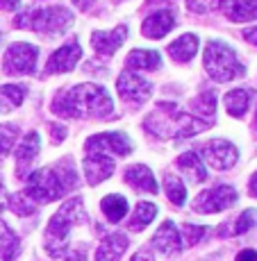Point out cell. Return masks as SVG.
Returning a JSON list of instances; mask_svg holds the SVG:
<instances>
[{"mask_svg":"<svg viewBox=\"0 0 257 261\" xmlns=\"http://www.w3.org/2000/svg\"><path fill=\"white\" fill-rule=\"evenodd\" d=\"M25 98V89L18 87V84H5L0 87V114H7L12 109L21 107Z\"/></svg>","mask_w":257,"mask_h":261,"instance_id":"obj_26","label":"cell"},{"mask_svg":"<svg viewBox=\"0 0 257 261\" xmlns=\"http://www.w3.org/2000/svg\"><path fill=\"white\" fill-rule=\"evenodd\" d=\"M205 237V227H198V225H184L182 227V239H184V245H196L200 239Z\"/></svg>","mask_w":257,"mask_h":261,"instance_id":"obj_33","label":"cell"},{"mask_svg":"<svg viewBox=\"0 0 257 261\" xmlns=\"http://www.w3.org/2000/svg\"><path fill=\"white\" fill-rule=\"evenodd\" d=\"M237 191L232 187H216L209 191H203L198 198L194 200V212L198 214H216L225 212L237 202Z\"/></svg>","mask_w":257,"mask_h":261,"instance_id":"obj_8","label":"cell"},{"mask_svg":"<svg viewBox=\"0 0 257 261\" xmlns=\"http://www.w3.org/2000/svg\"><path fill=\"white\" fill-rule=\"evenodd\" d=\"M216 5L235 23L257 21V0H216Z\"/></svg>","mask_w":257,"mask_h":261,"instance_id":"obj_13","label":"cell"},{"mask_svg":"<svg viewBox=\"0 0 257 261\" xmlns=\"http://www.w3.org/2000/svg\"><path fill=\"white\" fill-rule=\"evenodd\" d=\"M128 39V28L125 25H119L114 30H96L91 34V43L96 48V53L103 55V57H109L116 50L123 46V41Z\"/></svg>","mask_w":257,"mask_h":261,"instance_id":"obj_12","label":"cell"},{"mask_svg":"<svg viewBox=\"0 0 257 261\" xmlns=\"http://www.w3.org/2000/svg\"><path fill=\"white\" fill-rule=\"evenodd\" d=\"M39 148H41V141H39L37 132H30L28 137H23L21 145H18V152H16V173L21 177H28L30 166L34 164V159L39 154Z\"/></svg>","mask_w":257,"mask_h":261,"instance_id":"obj_16","label":"cell"},{"mask_svg":"<svg viewBox=\"0 0 257 261\" xmlns=\"http://www.w3.org/2000/svg\"><path fill=\"white\" fill-rule=\"evenodd\" d=\"M244 39H246V41H250L253 46H257V28H248V30H246Z\"/></svg>","mask_w":257,"mask_h":261,"instance_id":"obj_39","label":"cell"},{"mask_svg":"<svg viewBox=\"0 0 257 261\" xmlns=\"http://www.w3.org/2000/svg\"><path fill=\"white\" fill-rule=\"evenodd\" d=\"M223 102H225V109H228L230 116L241 118L246 112H248L250 91H246V89H235V91H230L228 95H225Z\"/></svg>","mask_w":257,"mask_h":261,"instance_id":"obj_24","label":"cell"},{"mask_svg":"<svg viewBox=\"0 0 257 261\" xmlns=\"http://www.w3.org/2000/svg\"><path fill=\"white\" fill-rule=\"evenodd\" d=\"M73 3H75V7L78 9H89L94 5V0H73Z\"/></svg>","mask_w":257,"mask_h":261,"instance_id":"obj_40","label":"cell"},{"mask_svg":"<svg viewBox=\"0 0 257 261\" xmlns=\"http://www.w3.org/2000/svg\"><path fill=\"white\" fill-rule=\"evenodd\" d=\"M255 127H257V114H255Z\"/></svg>","mask_w":257,"mask_h":261,"instance_id":"obj_42","label":"cell"},{"mask_svg":"<svg viewBox=\"0 0 257 261\" xmlns=\"http://www.w3.org/2000/svg\"><path fill=\"white\" fill-rule=\"evenodd\" d=\"M116 89H119L121 98L128 100V102H134V105L146 102V100L150 98V91H153L150 82H146L144 77L134 75L132 71H128V73L121 75L119 82H116Z\"/></svg>","mask_w":257,"mask_h":261,"instance_id":"obj_10","label":"cell"},{"mask_svg":"<svg viewBox=\"0 0 257 261\" xmlns=\"http://www.w3.org/2000/svg\"><path fill=\"white\" fill-rule=\"evenodd\" d=\"M194 109L198 114H203V116H214V112H216V95L207 91V93H203L198 100H194Z\"/></svg>","mask_w":257,"mask_h":261,"instance_id":"obj_31","label":"cell"},{"mask_svg":"<svg viewBox=\"0 0 257 261\" xmlns=\"http://www.w3.org/2000/svg\"><path fill=\"white\" fill-rule=\"evenodd\" d=\"M9 207H12V212L18 214V216L34 214V202L28 198V195H14V198L9 200Z\"/></svg>","mask_w":257,"mask_h":261,"instance_id":"obj_32","label":"cell"},{"mask_svg":"<svg viewBox=\"0 0 257 261\" xmlns=\"http://www.w3.org/2000/svg\"><path fill=\"white\" fill-rule=\"evenodd\" d=\"M196 53H198V37L196 34H182L169 46V55L175 62H191Z\"/></svg>","mask_w":257,"mask_h":261,"instance_id":"obj_22","label":"cell"},{"mask_svg":"<svg viewBox=\"0 0 257 261\" xmlns=\"http://www.w3.org/2000/svg\"><path fill=\"white\" fill-rule=\"evenodd\" d=\"M39 48L32 43H12L3 57V71L7 75H30L37 68Z\"/></svg>","mask_w":257,"mask_h":261,"instance_id":"obj_6","label":"cell"},{"mask_svg":"<svg viewBox=\"0 0 257 261\" xmlns=\"http://www.w3.org/2000/svg\"><path fill=\"white\" fill-rule=\"evenodd\" d=\"M155 216H157V207H155L153 202H139L137 209H134V214H132V218H130V229L139 232V229H144Z\"/></svg>","mask_w":257,"mask_h":261,"instance_id":"obj_27","label":"cell"},{"mask_svg":"<svg viewBox=\"0 0 257 261\" xmlns=\"http://www.w3.org/2000/svg\"><path fill=\"white\" fill-rule=\"evenodd\" d=\"M203 157L207 159V164L216 170H228L237 164V148L225 139H214V141H207L203 145Z\"/></svg>","mask_w":257,"mask_h":261,"instance_id":"obj_9","label":"cell"},{"mask_svg":"<svg viewBox=\"0 0 257 261\" xmlns=\"http://www.w3.org/2000/svg\"><path fill=\"white\" fill-rule=\"evenodd\" d=\"M50 132H53V141L55 143H62L64 141V137H66V127L64 125H50Z\"/></svg>","mask_w":257,"mask_h":261,"instance_id":"obj_34","label":"cell"},{"mask_svg":"<svg viewBox=\"0 0 257 261\" xmlns=\"http://www.w3.org/2000/svg\"><path fill=\"white\" fill-rule=\"evenodd\" d=\"M237 261H257V252L255 250H241L239 254H237Z\"/></svg>","mask_w":257,"mask_h":261,"instance_id":"obj_36","label":"cell"},{"mask_svg":"<svg viewBox=\"0 0 257 261\" xmlns=\"http://www.w3.org/2000/svg\"><path fill=\"white\" fill-rule=\"evenodd\" d=\"M164 189H166V198L175 207H182L184 200H187V191H184L182 179H178L175 175H164Z\"/></svg>","mask_w":257,"mask_h":261,"instance_id":"obj_28","label":"cell"},{"mask_svg":"<svg viewBox=\"0 0 257 261\" xmlns=\"http://www.w3.org/2000/svg\"><path fill=\"white\" fill-rule=\"evenodd\" d=\"M80 57H82V48H80L78 41H68L66 46L57 48L53 55H50L48 64H46V73L55 75V73H68L78 66Z\"/></svg>","mask_w":257,"mask_h":261,"instance_id":"obj_11","label":"cell"},{"mask_svg":"<svg viewBox=\"0 0 257 261\" xmlns=\"http://www.w3.org/2000/svg\"><path fill=\"white\" fill-rule=\"evenodd\" d=\"M16 137H18L16 125H0V157H5V154L12 150Z\"/></svg>","mask_w":257,"mask_h":261,"instance_id":"obj_30","label":"cell"},{"mask_svg":"<svg viewBox=\"0 0 257 261\" xmlns=\"http://www.w3.org/2000/svg\"><path fill=\"white\" fill-rule=\"evenodd\" d=\"M100 209H103V214L107 216L109 223H119V220L125 218V214H128V200L123 198V195L119 193H112V195H105L103 202H100Z\"/></svg>","mask_w":257,"mask_h":261,"instance_id":"obj_23","label":"cell"},{"mask_svg":"<svg viewBox=\"0 0 257 261\" xmlns=\"http://www.w3.org/2000/svg\"><path fill=\"white\" fill-rule=\"evenodd\" d=\"M250 193L253 195H257V173L250 177Z\"/></svg>","mask_w":257,"mask_h":261,"instance_id":"obj_41","label":"cell"},{"mask_svg":"<svg viewBox=\"0 0 257 261\" xmlns=\"http://www.w3.org/2000/svg\"><path fill=\"white\" fill-rule=\"evenodd\" d=\"M84 218L82 212V200L73 198L59 209L57 214L50 218L48 229H46V237H43V245H46V252L50 257H64L68 250V241H71V227L73 223Z\"/></svg>","mask_w":257,"mask_h":261,"instance_id":"obj_3","label":"cell"},{"mask_svg":"<svg viewBox=\"0 0 257 261\" xmlns=\"http://www.w3.org/2000/svg\"><path fill=\"white\" fill-rule=\"evenodd\" d=\"M255 225H257V212L255 209H246V212L232 223V227L221 229V234H223V237H230V234H244V232H248L250 227H255Z\"/></svg>","mask_w":257,"mask_h":261,"instance_id":"obj_29","label":"cell"},{"mask_svg":"<svg viewBox=\"0 0 257 261\" xmlns=\"http://www.w3.org/2000/svg\"><path fill=\"white\" fill-rule=\"evenodd\" d=\"M175 164H178V168L189 177V182H194V184L205 182V177H207V170H205V166H203V159H200L196 152L180 154Z\"/></svg>","mask_w":257,"mask_h":261,"instance_id":"obj_20","label":"cell"},{"mask_svg":"<svg viewBox=\"0 0 257 261\" xmlns=\"http://www.w3.org/2000/svg\"><path fill=\"white\" fill-rule=\"evenodd\" d=\"M68 261H87V248H84V245L75 248V250H73V254L68 257Z\"/></svg>","mask_w":257,"mask_h":261,"instance_id":"obj_35","label":"cell"},{"mask_svg":"<svg viewBox=\"0 0 257 261\" xmlns=\"http://www.w3.org/2000/svg\"><path fill=\"white\" fill-rule=\"evenodd\" d=\"M18 237L9 229L7 223L0 220V259L3 261H14L18 254Z\"/></svg>","mask_w":257,"mask_h":261,"instance_id":"obj_25","label":"cell"},{"mask_svg":"<svg viewBox=\"0 0 257 261\" xmlns=\"http://www.w3.org/2000/svg\"><path fill=\"white\" fill-rule=\"evenodd\" d=\"M153 245L164 254H178L182 250V241H180V232L171 220H164L162 227L155 232Z\"/></svg>","mask_w":257,"mask_h":261,"instance_id":"obj_17","label":"cell"},{"mask_svg":"<svg viewBox=\"0 0 257 261\" xmlns=\"http://www.w3.org/2000/svg\"><path fill=\"white\" fill-rule=\"evenodd\" d=\"M84 150L87 154H119V157H125V154L132 152V141L130 137H125L123 132H105V134H94L91 139H87L84 143Z\"/></svg>","mask_w":257,"mask_h":261,"instance_id":"obj_7","label":"cell"},{"mask_svg":"<svg viewBox=\"0 0 257 261\" xmlns=\"http://www.w3.org/2000/svg\"><path fill=\"white\" fill-rule=\"evenodd\" d=\"M128 248V239L125 234H112L98 245L96 250V261H119L121 254Z\"/></svg>","mask_w":257,"mask_h":261,"instance_id":"obj_19","label":"cell"},{"mask_svg":"<svg viewBox=\"0 0 257 261\" xmlns=\"http://www.w3.org/2000/svg\"><path fill=\"white\" fill-rule=\"evenodd\" d=\"M82 168L89 184H100L114 173V159L109 154H87Z\"/></svg>","mask_w":257,"mask_h":261,"instance_id":"obj_14","label":"cell"},{"mask_svg":"<svg viewBox=\"0 0 257 261\" xmlns=\"http://www.w3.org/2000/svg\"><path fill=\"white\" fill-rule=\"evenodd\" d=\"M205 71L214 82H230V80L244 75V66H241L239 57L230 46L221 41H209L203 55Z\"/></svg>","mask_w":257,"mask_h":261,"instance_id":"obj_4","label":"cell"},{"mask_svg":"<svg viewBox=\"0 0 257 261\" xmlns=\"http://www.w3.org/2000/svg\"><path fill=\"white\" fill-rule=\"evenodd\" d=\"M125 182L141 193H157V182H155L153 170L148 166H141V164L125 170Z\"/></svg>","mask_w":257,"mask_h":261,"instance_id":"obj_18","label":"cell"},{"mask_svg":"<svg viewBox=\"0 0 257 261\" xmlns=\"http://www.w3.org/2000/svg\"><path fill=\"white\" fill-rule=\"evenodd\" d=\"M78 187V173H75V166L71 164V159H64V162L55 164L50 168L37 170V173L28 175V189H25V195L32 200L34 204H46L53 202V200L66 195L68 191H73Z\"/></svg>","mask_w":257,"mask_h":261,"instance_id":"obj_2","label":"cell"},{"mask_svg":"<svg viewBox=\"0 0 257 261\" xmlns=\"http://www.w3.org/2000/svg\"><path fill=\"white\" fill-rule=\"evenodd\" d=\"M130 261H155V259H153V252H150L148 248H144V250H139Z\"/></svg>","mask_w":257,"mask_h":261,"instance_id":"obj_37","label":"cell"},{"mask_svg":"<svg viewBox=\"0 0 257 261\" xmlns=\"http://www.w3.org/2000/svg\"><path fill=\"white\" fill-rule=\"evenodd\" d=\"M125 62L130 71H157L162 66V57L155 50H132Z\"/></svg>","mask_w":257,"mask_h":261,"instance_id":"obj_21","label":"cell"},{"mask_svg":"<svg viewBox=\"0 0 257 261\" xmlns=\"http://www.w3.org/2000/svg\"><path fill=\"white\" fill-rule=\"evenodd\" d=\"M173 28H175L173 12H171V9H159V12L150 14V16L146 18L141 32H144V37H148V39H162Z\"/></svg>","mask_w":257,"mask_h":261,"instance_id":"obj_15","label":"cell"},{"mask_svg":"<svg viewBox=\"0 0 257 261\" xmlns=\"http://www.w3.org/2000/svg\"><path fill=\"white\" fill-rule=\"evenodd\" d=\"M14 23L18 28L37 30V32L53 37V34L66 32V28L73 23V14L66 7H39V9H32V12H25L21 16H16Z\"/></svg>","mask_w":257,"mask_h":261,"instance_id":"obj_5","label":"cell"},{"mask_svg":"<svg viewBox=\"0 0 257 261\" xmlns=\"http://www.w3.org/2000/svg\"><path fill=\"white\" fill-rule=\"evenodd\" d=\"M18 5H21V0H0V9H7V12L18 9Z\"/></svg>","mask_w":257,"mask_h":261,"instance_id":"obj_38","label":"cell"},{"mask_svg":"<svg viewBox=\"0 0 257 261\" xmlns=\"http://www.w3.org/2000/svg\"><path fill=\"white\" fill-rule=\"evenodd\" d=\"M53 112L64 118H98L105 120L114 114V102L100 84H78L55 98Z\"/></svg>","mask_w":257,"mask_h":261,"instance_id":"obj_1","label":"cell"}]
</instances>
